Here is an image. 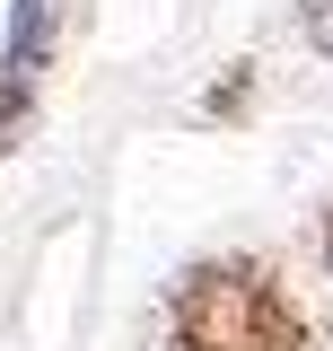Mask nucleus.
Segmentation results:
<instances>
[{
	"mask_svg": "<svg viewBox=\"0 0 333 351\" xmlns=\"http://www.w3.org/2000/svg\"><path fill=\"white\" fill-rule=\"evenodd\" d=\"M44 44H53V0H18V36H9V88H0V114H27L44 71Z\"/></svg>",
	"mask_w": 333,
	"mask_h": 351,
	"instance_id": "nucleus-1",
	"label": "nucleus"
},
{
	"mask_svg": "<svg viewBox=\"0 0 333 351\" xmlns=\"http://www.w3.org/2000/svg\"><path fill=\"white\" fill-rule=\"evenodd\" d=\"M307 27H316V44L333 53V0H307Z\"/></svg>",
	"mask_w": 333,
	"mask_h": 351,
	"instance_id": "nucleus-2",
	"label": "nucleus"
}]
</instances>
